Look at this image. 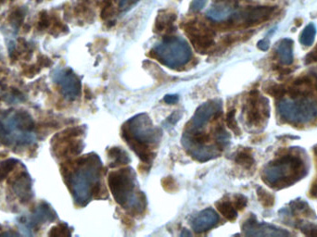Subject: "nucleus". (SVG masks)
Instances as JSON below:
<instances>
[{"label":"nucleus","mask_w":317,"mask_h":237,"mask_svg":"<svg viewBox=\"0 0 317 237\" xmlns=\"http://www.w3.org/2000/svg\"><path fill=\"white\" fill-rule=\"evenodd\" d=\"M122 137L143 162L149 163L154 158L149 144L158 142V131L147 114H139L127 121L122 128Z\"/></svg>","instance_id":"1"},{"label":"nucleus","mask_w":317,"mask_h":237,"mask_svg":"<svg viewBox=\"0 0 317 237\" xmlns=\"http://www.w3.org/2000/svg\"><path fill=\"white\" fill-rule=\"evenodd\" d=\"M109 186L114 199L124 209L133 208L142 211L144 208L143 195L134 193L136 187V175L133 170H120L109 175Z\"/></svg>","instance_id":"2"},{"label":"nucleus","mask_w":317,"mask_h":237,"mask_svg":"<svg viewBox=\"0 0 317 237\" xmlns=\"http://www.w3.org/2000/svg\"><path fill=\"white\" fill-rule=\"evenodd\" d=\"M304 165L301 158L286 155L275 160L265 167L264 180L270 186L291 185L296 182V178L301 179Z\"/></svg>","instance_id":"3"},{"label":"nucleus","mask_w":317,"mask_h":237,"mask_svg":"<svg viewBox=\"0 0 317 237\" xmlns=\"http://www.w3.org/2000/svg\"><path fill=\"white\" fill-rule=\"evenodd\" d=\"M151 52L160 62L172 69L185 66L192 57L188 43L181 37L164 38L154 47Z\"/></svg>","instance_id":"4"},{"label":"nucleus","mask_w":317,"mask_h":237,"mask_svg":"<svg viewBox=\"0 0 317 237\" xmlns=\"http://www.w3.org/2000/svg\"><path fill=\"white\" fill-rule=\"evenodd\" d=\"M295 100H281L277 111L284 121L294 124H305L317 118V102L308 97Z\"/></svg>","instance_id":"5"},{"label":"nucleus","mask_w":317,"mask_h":237,"mask_svg":"<svg viewBox=\"0 0 317 237\" xmlns=\"http://www.w3.org/2000/svg\"><path fill=\"white\" fill-rule=\"evenodd\" d=\"M99 174L95 164H88L76 171L71 177V185L74 199L80 205H85L93 194L97 193Z\"/></svg>","instance_id":"6"},{"label":"nucleus","mask_w":317,"mask_h":237,"mask_svg":"<svg viewBox=\"0 0 317 237\" xmlns=\"http://www.w3.org/2000/svg\"><path fill=\"white\" fill-rule=\"evenodd\" d=\"M274 9L272 7H255L243 11L233 12L226 22L232 26H252L269 19Z\"/></svg>","instance_id":"7"},{"label":"nucleus","mask_w":317,"mask_h":237,"mask_svg":"<svg viewBox=\"0 0 317 237\" xmlns=\"http://www.w3.org/2000/svg\"><path fill=\"white\" fill-rule=\"evenodd\" d=\"M185 30L198 52H207L214 45V33L204 24L198 21H189L186 23Z\"/></svg>","instance_id":"8"},{"label":"nucleus","mask_w":317,"mask_h":237,"mask_svg":"<svg viewBox=\"0 0 317 237\" xmlns=\"http://www.w3.org/2000/svg\"><path fill=\"white\" fill-rule=\"evenodd\" d=\"M269 117L268 101L260 95L259 92L254 90L249 93L246 118L249 125L259 126Z\"/></svg>","instance_id":"9"},{"label":"nucleus","mask_w":317,"mask_h":237,"mask_svg":"<svg viewBox=\"0 0 317 237\" xmlns=\"http://www.w3.org/2000/svg\"><path fill=\"white\" fill-rule=\"evenodd\" d=\"M53 80L61 89V93L68 100L76 99L81 94V82L72 70H59L53 74Z\"/></svg>","instance_id":"10"},{"label":"nucleus","mask_w":317,"mask_h":237,"mask_svg":"<svg viewBox=\"0 0 317 237\" xmlns=\"http://www.w3.org/2000/svg\"><path fill=\"white\" fill-rule=\"evenodd\" d=\"M222 111V102L220 100L208 101L198 108L194 116L188 123V132H198L206 124L211 118Z\"/></svg>","instance_id":"11"},{"label":"nucleus","mask_w":317,"mask_h":237,"mask_svg":"<svg viewBox=\"0 0 317 237\" xmlns=\"http://www.w3.org/2000/svg\"><path fill=\"white\" fill-rule=\"evenodd\" d=\"M244 234L248 236H278L284 237L291 235V233L278 227L268 223H260L256 218L251 216L242 226Z\"/></svg>","instance_id":"12"},{"label":"nucleus","mask_w":317,"mask_h":237,"mask_svg":"<svg viewBox=\"0 0 317 237\" xmlns=\"http://www.w3.org/2000/svg\"><path fill=\"white\" fill-rule=\"evenodd\" d=\"M219 221L216 211L212 209H206L201 211L191 221V227L197 233H202L211 230Z\"/></svg>","instance_id":"13"},{"label":"nucleus","mask_w":317,"mask_h":237,"mask_svg":"<svg viewBox=\"0 0 317 237\" xmlns=\"http://www.w3.org/2000/svg\"><path fill=\"white\" fill-rule=\"evenodd\" d=\"M12 189L22 203H26L33 197L32 181L26 172H22L12 177Z\"/></svg>","instance_id":"14"},{"label":"nucleus","mask_w":317,"mask_h":237,"mask_svg":"<svg viewBox=\"0 0 317 237\" xmlns=\"http://www.w3.org/2000/svg\"><path fill=\"white\" fill-rule=\"evenodd\" d=\"M183 146L187 153L191 154L192 158L201 162L219 157V154H220L217 148L208 146V145L184 144Z\"/></svg>","instance_id":"15"},{"label":"nucleus","mask_w":317,"mask_h":237,"mask_svg":"<svg viewBox=\"0 0 317 237\" xmlns=\"http://www.w3.org/2000/svg\"><path fill=\"white\" fill-rule=\"evenodd\" d=\"M56 218L57 214L53 211L52 208L47 203H41L30 218L29 222L27 221V225L28 227H37L47 221H53L56 220Z\"/></svg>","instance_id":"16"},{"label":"nucleus","mask_w":317,"mask_h":237,"mask_svg":"<svg viewBox=\"0 0 317 237\" xmlns=\"http://www.w3.org/2000/svg\"><path fill=\"white\" fill-rule=\"evenodd\" d=\"M233 12L232 6L226 2H220L211 7L207 12V17L210 18L211 21L223 22L228 21Z\"/></svg>","instance_id":"17"},{"label":"nucleus","mask_w":317,"mask_h":237,"mask_svg":"<svg viewBox=\"0 0 317 237\" xmlns=\"http://www.w3.org/2000/svg\"><path fill=\"white\" fill-rule=\"evenodd\" d=\"M293 45L294 43L291 38H284L279 41L276 46V54L280 59L281 63L290 66L293 63Z\"/></svg>","instance_id":"18"},{"label":"nucleus","mask_w":317,"mask_h":237,"mask_svg":"<svg viewBox=\"0 0 317 237\" xmlns=\"http://www.w3.org/2000/svg\"><path fill=\"white\" fill-rule=\"evenodd\" d=\"M216 208L223 216L228 221H235L238 218V211L229 201L222 200L217 202Z\"/></svg>","instance_id":"19"},{"label":"nucleus","mask_w":317,"mask_h":237,"mask_svg":"<svg viewBox=\"0 0 317 237\" xmlns=\"http://www.w3.org/2000/svg\"><path fill=\"white\" fill-rule=\"evenodd\" d=\"M315 36H316V26L314 25V23L311 22L306 25L301 32L300 42L305 47H310L314 42Z\"/></svg>","instance_id":"20"},{"label":"nucleus","mask_w":317,"mask_h":237,"mask_svg":"<svg viewBox=\"0 0 317 237\" xmlns=\"http://www.w3.org/2000/svg\"><path fill=\"white\" fill-rule=\"evenodd\" d=\"M176 19V15L173 13H168V12H164V14L160 13L157 18L156 21V31L158 32H163L164 30H168L170 29L174 21Z\"/></svg>","instance_id":"21"},{"label":"nucleus","mask_w":317,"mask_h":237,"mask_svg":"<svg viewBox=\"0 0 317 237\" xmlns=\"http://www.w3.org/2000/svg\"><path fill=\"white\" fill-rule=\"evenodd\" d=\"M236 162L243 166L246 169H249L254 164V158L249 149H244L238 153L236 157Z\"/></svg>","instance_id":"22"},{"label":"nucleus","mask_w":317,"mask_h":237,"mask_svg":"<svg viewBox=\"0 0 317 237\" xmlns=\"http://www.w3.org/2000/svg\"><path fill=\"white\" fill-rule=\"evenodd\" d=\"M109 155L111 158H114V162L111 165V167H116L121 164H126L129 162V158L126 155V153L122 151L119 148H111L109 152Z\"/></svg>","instance_id":"23"},{"label":"nucleus","mask_w":317,"mask_h":237,"mask_svg":"<svg viewBox=\"0 0 317 237\" xmlns=\"http://www.w3.org/2000/svg\"><path fill=\"white\" fill-rule=\"evenodd\" d=\"M257 195L261 204L266 209L272 208L275 204V196L261 186L257 188Z\"/></svg>","instance_id":"24"},{"label":"nucleus","mask_w":317,"mask_h":237,"mask_svg":"<svg viewBox=\"0 0 317 237\" xmlns=\"http://www.w3.org/2000/svg\"><path fill=\"white\" fill-rule=\"evenodd\" d=\"M17 163H18V160L14 158H10L1 162L0 164V182H2L3 180L8 177V175L12 170L14 169Z\"/></svg>","instance_id":"25"},{"label":"nucleus","mask_w":317,"mask_h":237,"mask_svg":"<svg viewBox=\"0 0 317 237\" xmlns=\"http://www.w3.org/2000/svg\"><path fill=\"white\" fill-rule=\"evenodd\" d=\"M226 121H227V125H228V128L235 132V134L239 136L241 133V131H240L237 120H236V111L235 110H232V111L228 112L227 114Z\"/></svg>","instance_id":"26"},{"label":"nucleus","mask_w":317,"mask_h":237,"mask_svg":"<svg viewBox=\"0 0 317 237\" xmlns=\"http://www.w3.org/2000/svg\"><path fill=\"white\" fill-rule=\"evenodd\" d=\"M264 91L268 94L276 98H280L283 95H285V88L280 85L277 84H271L267 85L266 87H264Z\"/></svg>","instance_id":"27"},{"label":"nucleus","mask_w":317,"mask_h":237,"mask_svg":"<svg viewBox=\"0 0 317 237\" xmlns=\"http://www.w3.org/2000/svg\"><path fill=\"white\" fill-rule=\"evenodd\" d=\"M23 18H24V12H23V11L21 9H17V10H15L11 13V16L9 18V21L11 22L12 26L15 27L16 29H19L21 26V24H22Z\"/></svg>","instance_id":"28"},{"label":"nucleus","mask_w":317,"mask_h":237,"mask_svg":"<svg viewBox=\"0 0 317 237\" xmlns=\"http://www.w3.org/2000/svg\"><path fill=\"white\" fill-rule=\"evenodd\" d=\"M48 235L49 236H70L71 232H70L69 227L67 224L60 223L57 226L53 227L48 233Z\"/></svg>","instance_id":"29"},{"label":"nucleus","mask_w":317,"mask_h":237,"mask_svg":"<svg viewBox=\"0 0 317 237\" xmlns=\"http://www.w3.org/2000/svg\"><path fill=\"white\" fill-rule=\"evenodd\" d=\"M50 25H51V31L49 32H50V35H53V36H58L59 32H65L66 30H68V28L65 26L57 17L51 18Z\"/></svg>","instance_id":"30"},{"label":"nucleus","mask_w":317,"mask_h":237,"mask_svg":"<svg viewBox=\"0 0 317 237\" xmlns=\"http://www.w3.org/2000/svg\"><path fill=\"white\" fill-rule=\"evenodd\" d=\"M51 23V18L48 15V12L46 11H41L39 14V20L37 21V28L39 31L46 30L50 26Z\"/></svg>","instance_id":"31"},{"label":"nucleus","mask_w":317,"mask_h":237,"mask_svg":"<svg viewBox=\"0 0 317 237\" xmlns=\"http://www.w3.org/2000/svg\"><path fill=\"white\" fill-rule=\"evenodd\" d=\"M114 7H113V3L111 0H105L103 5H102V10H101V18L103 20H108L110 19L113 13H114Z\"/></svg>","instance_id":"32"},{"label":"nucleus","mask_w":317,"mask_h":237,"mask_svg":"<svg viewBox=\"0 0 317 237\" xmlns=\"http://www.w3.org/2000/svg\"><path fill=\"white\" fill-rule=\"evenodd\" d=\"M217 142L219 143V145L221 146H226L230 139V136L228 134V132L223 128L220 127L216 132Z\"/></svg>","instance_id":"33"},{"label":"nucleus","mask_w":317,"mask_h":237,"mask_svg":"<svg viewBox=\"0 0 317 237\" xmlns=\"http://www.w3.org/2000/svg\"><path fill=\"white\" fill-rule=\"evenodd\" d=\"M248 203L247 197L243 195H236L234 196V207L237 211H243Z\"/></svg>","instance_id":"34"},{"label":"nucleus","mask_w":317,"mask_h":237,"mask_svg":"<svg viewBox=\"0 0 317 237\" xmlns=\"http://www.w3.org/2000/svg\"><path fill=\"white\" fill-rule=\"evenodd\" d=\"M163 186H164V190L168 191V192H175L177 190V184L175 183V179L173 177H165L163 182Z\"/></svg>","instance_id":"35"},{"label":"nucleus","mask_w":317,"mask_h":237,"mask_svg":"<svg viewBox=\"0 0 317 237\" xmlns=\"http://www.w3.org/2000/svg\"><path fill=\"white\" fill-rule=\"evenodd\" d=\"M40 71H41V68L38 65H30V66H26L22 70V74L28 78H33L34 76L39 74Z\"/></svg>","instance_id":"36"},{"label":"nucleus","mask_w":317,"mask_h":237,"mask_svg":"<svg viewBox=\"0 0 317 237\" xmlns=\"http://www.w3.org/2000/svg\"><path fill=\"white\" fill-rule=\"evenodd\" d=\"M37 65L40 67V68H48L52 65V61L50 58H48L47 56H44V55H39L38 58H37Z\"/></svg>","instance_id":"37"},{"label":"nucleus","mask_w":317,"mask_h":237,"mask_svg":"<svg viewBox=\"0 0 317 237\" xmlns=\"http://www.w3.org/2000/svg\"><path fill=\"white\" fill-rule=\"evenodd\" d=\"M207 0H193L191 4V10L192 11H199L206 5Z\"/></svg>","instance_id":"38"},{"label":"nucleus","mask_w":317,"mask_h":237,"mask_svg":"<svg viewBox=\"0 0 317 237\" xmlns=\"http://www.w3.org/2000/svg\"><path fill=\"white\" fill-rule=\"evenodd\" d=\"M317 62V45L313 50L309 53L305 58V64H311Z\"/></svg>","instance_id":"39"},{"label":"nucleus","mask_w":317,"mask_h":237,"mask_svg":"<svg viewBox=\"0 0 317 237\" xmlns=\"http://www.w3.org/2000/svg\"><path fill=\"white\" fill-rule=\"evenodd\" d=\"M138 0H121L120 2V9L122 11H127L131 9L133 6L135 5Z\"/></svg>","instance_id":"40"},{"label":"nucleus","mask_w":317,"mask_h":237,"mask_svg":"<svg viewBox=\"0 0 317 237\" xmlns=\"http://www.w3.org/2000/svg\"><path fill=\"white\" fill-rule=\"evenodd\" d=\"M257 47L262 51H267L270 48L269 39L268 38H264L263 40H260L258 44H257Z\"/></svg>","instance_id":"41"},{"label":"nucleus","mask_w":317,"mask_h":237,"mask_svg":"<svg viewBox=\"0 0 317 237\" xmlns=\"http://www.w3.org/2000/svg\"><path fill=\"white\" fill-rule=\"evenodd\" d=\"M179 99L177 95H167L164 96V101L167 104H175Z\"/></svg>","instance_id":"42"},{"label":"nucleus","mask_w":317,"mask_h":237,"mask_svg":"<svg viewBox=\"0 0 317 237\" xmlns=\"http://www.w3.org/2000/svg\"><path fill=\"white\" fill-rule=\"evenodd\" d=\"M181 115H180L179 112H175V113H173L171 116L167 119V121L171 123V124H175L176 123L178 120H179V118Z\"/></svg>","instance_id":"43"},{"label":"nucleus","mask_w":317,"mask_h":237,"mask_svg":"<svg viewBox=\"0 0 317 237\" xmlns=\"http://www.w3.org/2000/svg\"><path fill=\"white\" fill-rule=\"evenodd\" d=\"M310 195L312 197H317V181H315L312 186H311V189H310Z\"/></svg>","instance_id":"44"},{"label":"nucleus","mask_w":317,"mask_h":237,"mask_svg":"<svg viewBox=\"0 0 317 237\" xmlns=\"http://www.w3.org/2000/svg\"><path fill=\"white\" fill-rule=\"evenodd\" d=\"M191 233L189 232H187V231H186V230H184V231H183V232H182V233H181V236H191Z\"/></svg>","instance_id":"45"},{"label":"nucleus","mask_w":317,"mask_h":237,"mask_svg":"<svg viewBox=\"0 0 317 237\" xmlns=\"http://www.w3.org/2000/svg\"><path fill=\"white\" fill-rule=\"evenodd\" d=\"M3 2H4V0H0V5H1Z\"/></svg>","instance_id":"46"},{"label":"nucleus","mask_w":317,"mask_h":237,"mask_svg":"<svg viewBox=\"0 0 317 237\" xmlns=\"http://www.w3.org/2000/svg\"><path fill=\"white\" fill-rule=\"evenodd\" d=\"M0 230H1V225H0Z\"/></svg>","instance_id":"47"}]
</instances>
